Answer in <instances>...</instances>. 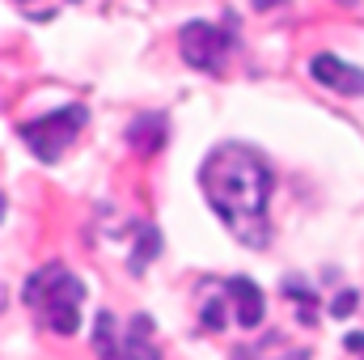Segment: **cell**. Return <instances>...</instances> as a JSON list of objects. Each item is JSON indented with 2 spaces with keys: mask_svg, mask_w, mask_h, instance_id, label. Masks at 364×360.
I'll return each mask as SVG.
<instances>
[{
  "mask_svg": "<svg viewBox=\"0 0 364 360\" xmlns=\"http://www.w3.org/2000/svg\"><path fill=\"white\" fill-rule=\"evenodd\" d=\"M203 195L212 203V212L225 221V229L246 242V246H267L272 229H267V203H272V170L267 162L246 149V144H216L199 170Z\"/></svg>",
  "mask_w": 364,
  "mask_h": 360,
  "instance_id": "6da1fadb",
  "label": "cell"
},
{
  "mask_svg": "<svg viewBox=\"0 0 364 360\" xmlns=\"http://www.w3.org/2000/svg\"><path fill=\"white\" fill-rule=\"evenodd\" d=\"M81 301H85V284L64 263H47L26 280V305L51 335H77Z\"/></svg>",
  "mask_w": 364,
  "mask_h": 360,
  "instance_id": "7a4b0ae2",
  "label": "cell"
},
{
  "mask_svg": "<svg viewBox=\"0 0 364 360\" xmlns=\"http://www.w3.org/2000/svg\"><path fill=\"white\" fill-rule=\"evenodd\" d=\"M263 314H267V301H263V288L246 275H225V280H208L199 288V327L203 331H229V327H242V331H255L263 327Z\"/></svg>",
  "mask_w": 364,
  "mask_h": 360,
  "instance_id": "3957f363",
  "label": "cell"
},
{
  "mask_svg": "<svg viewBox=\"0 0 364 360\" xmlns=\"http://www.w3.org/2000/svg\"><path fill=\"white\" fill-rule=\"evenodd\" d=\"M85 123H90V110H85L81 102H73V106H60V110H51V115H43V119L21 123L17 136L30 144V153H34L38 162H60L64 149L81 136Z\"/></svg>",
  "mask_w": 364,
  "mask_h": 360,
  "instance_id": "277c9868",
  "label": "cell"
},
{
  "mask_svg": "<svg viewBox=\"0 0 364 360\" xmlns=\"http://www.w3.org/2000/svg\"><path fill=\"white\" fill-rule=\"evenodd\" d=\"M237 47V30L233 26H216V21H186L178 34L182 60L199 73H225V60Z\"/></svg>",
  "mask_w": 364,
  "mask_h": 360,
  "instance_id": "5b68a950",
  "label": "cell"
},
{
  "mask_svg": "<svg viewBox=\"0 0 364 360\" xmlns=\"http://www.w3.org/2000/svg\"><path fill=\"white\" fill-rule=\"evenodd\" d=\"M309 77L318 85H326V90L348 93V97H360L364 93V68H352V64H343L335 55H314L309 60Z\"/></svg>",
  "mask_w": 364,
  "mask_h": 360,
  "instance_id": "8992f818",
  "label": "cell"
},
{
  "mask_svg": "<svg viewBox=\"0 0 364 360\" xmlns=\"http://www.w3.org/2000/svg\"><path fill=\"white\" fill-rule=\"evenodd\" d=\"M123 356L127 360H161V348H157V339H153V318H149V314H136V318L127 322Z\"/></svg>",
  "mask_w": 364,
  "mask_h": 360,
  "instance_id": "52a82bcc",
  "label": "cell"
},
{
  "mask_svg": "<svg viewBox=\"0 0 364 360\" xmlns=\"http://www.w3.org/2000/svg\"><path fill=\"white\" fill-rule=\"evenodd\" d=\"M233 360H309V352H305V348H296V344H288L284 335H263L259 344L237 348Z\"/></svg>",
  "mask_w": 364,
  "mask_h": 360,
  "instance_id": "ba28073f",
  "label": "cell"
},
{
  "mask_svg": "<svg viewBox=\"0 0 364 360\" xmlns=\"http://www.w3.org/2000/svg\"><path fill=\"white\" fill-rule=\"evenodd\" d=\"M127 140H132V149L136 153H157L161 144H166V115H140L136 123H132V132H127Z\"/></svg>",
  "mask_w": 364,
  "mask_h": 360,
  "instance_id": "9c48e42d",
  "label": "cell"
},
{
  "mask_svg": "<svg viewBox=\"0 0 364 360\" xmlns=\"http://www.w3.org/2000/svg\"><path fill=\"white\" fill-rule=\"evenodd\" d=\"M93 348H97V360H127L123 356V335H119V322L110 309L97 314V327H93Z\"/></svg>",
  "mask_w": 364,
  "mask_h": 360,
  "instance_id": "30bf717a",
  "label": "cell"
},
{
  "mask_svg": "<svg viewBox=\"0 0 364 360\" xmlns=\"http://www.w3.org/2000/svg\"><path fill=\"white\" fill-rule=\"evenodd\" d=\"M356 309V292H339V301H335V314L343 318V314H352Z\"/></svg>",
  "mask_w": 364,
  "mask_h": 360,
  "instance_id": "8fae6325",
  "label": "cell"
},
{
  "mask_svg": "<svg viewBox=\"0 0 364 360\" xmlns=\"http://www.w3.org/2000/svg\"><path fill=\"white\" fill-rule=\"evenodd\" d=\"M255 4H259V9H272L275 0H255Z\"/></svg>",
  "mask_w": 364,
  "mask_h": 360,
  "instance_id": "7c38bea8",
  "label": "cell"
}]
</instances>
